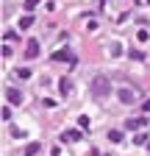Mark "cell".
Masks as SVG:
<instances>
[{
	"mask_svg": "<svg viewBox=\"0 0 150 156\" xmlns=\"http://www.w3.org/2000/svg\"><path fill=\"white\" fill-rule=\"evenodd\" d=\"M134 142H136V145H145V142H147V134H136Z\"/></svg>",
	"mask_w": 150,
	"mask_h": 156,
	"instance_id": "cell-16",
	"label": "cell"
},
{
	"mask_svg": "<svg viewBox=\"0 0 150 156\" xmlns=\"http://www.w3.org/2000/svg\"><path fill=\"white\" fill-rule=\"evenodd\" d=\"M0 112H3V120L9 123V120H11V106H3V109H0Z\"/></svg>",
	"mask_w": 150,
	"mask_h": 156,
	"instance_id": "cell-13",
	"label": "cell"
},
{
	"mask_svg": "<svg viewBox=\"0 0 150 156\" xmlns=\"http://www.w3.org/2000/svg\"><path fill=\"white\" fill-rule=\"evenodd\" d=\"M50 58H53V62H70V64H75V56H72V50H67V48H59Z\"/></svg>",
	"mask_w": 150,
	"mask_h": 156,
	"instance_id": "cell-2",
	"label": "cell"
},
{
	"mask_svg": "<svg viewBox=\"0 0 150 156\" xmlns=\"http://www.w3.org/2000/svg\"><path fill=\"white\" fill-rule=\"evenodd\" d=\"M89 89H92V95H95V98H106V95L111 92V81H108L106 75H97L95 81H92Z\"/></svg>",
	"mask_w": 150,
	"mask_h": 156,
	"instance_id": "cell-1",
	"label": "cell"
},
{
	"mask_svg": "<svg viewBox=\"0 0 150 156\" xmlns=\"http://www.w3.org/2000/svg\"><path fill=\"white\" fill-rule=\"evenodd\" d=\"M39 151H42V145H39V142H28V148H25V156H36Z\"/></svg>",
	"mask_w": 150,
	"mask_h": 156,
	"instance_id": "cell-8",
	"label": "cell"
},
{
	"mask_svg": "<svg viewBox=\"0 0 150 156\" xmlns=\"http://www.w3.org/2000/svg\"><path fill=\"white\" fill-rule=\"evenodd\" d=\"M25 56L28 58H36V56H39V42H36V39H28V42H25Z\"/></svg>",
	"mask_w": 150,
	"mask_h": 156,
	"instance_id": "cell-5",
	"label": "cell"
},
{
	"mask_svg": "<svg viewBox=\"0 0 150 156\" xmlns=\"http://www.w3.org/2000/svg\"><path fill=\"white\" fill-rule=\"evenodd\" d=\"M36 3L39 0H25V9H36Z\"/></svg>",
	"mask_w": 150,
	"mask_h": 156,
	"instance_id": "cell-17",
	"label": "cell"
},
{
	"mask_svg": "<svg viewBox=\"0 0 150 156\" xmlns=\"http://www.w3.org/2000/svg\"><path fill=\"white\" fill-rule=\"evenodd\" d=\"M78 126H81V128H89V117H86V114L78 117Z\"/></svg>",
	"mask_w": 150,
	"mask_h": 156,
	"instance_id": "cell-14",
	"label": "cell"
},
{
	"mask_svg": "<svg viewBox=\"0 0 150 156\" xmlns=\"http://www.w3.org/2000/svg\"><path fill=\"white\" fill-rule=\"evenodd\" d=\"M145 112H150V101H145Z\"/></svg>",
	"mask_w": 150,
	"mask_h": 156,
	"instance_id": "cell-18",
	"label": "cell"
},
{
	"mask_svg": "<svg viewBox=\"0 0 150 156\" xmlns=\"http://www.w3.org/2000/svg\"><path fill=\"white\" fill-rule=\"evenodd\" d=\"M122 53V48H120V42H114V45H111V56H120Z\"/></svg>",
	"mask_w": 150,
	"mask_h": 156,
	"instance_id": "cell-15",
	"label": "cell"
},
{
	"mask_svg": "<svg viewBox=\"0 0 150 156\" xmlns=\"http://www.w3.org/2000/svg\"><path fill=\"white\" fill-rule=\"evenodd\" d=\"M117 95H120V101H122V103H136V98H139L136 89H120Z\"/></svg>",
	"mask_w": 150,
	"mask_h": 156,
	"instance_id": "cell-4",
	"label": "cell"
},
{
	"mask_svg": "<svg viewBox=\"0 0 150 156\" xmlns=\"http://www.w3.org/2000/svg\"><path fill=\"white\" fill-rule=\"evenodd\" d=\"M31 25H33V17H31V14H22V17H20V28L25 31V28H31Z\"/></svg>",
	"mask_w": 150,
	"mask_h": 156,
	"instance_id": "cell-9",
	"label": "cell"
},
{
	"mask_svg": "<svg viewBox=\"0 0 150 156\" xmlns=\"http://www.w3.org/2000/svg\"><path fill=\"white\" fill-rule=\"evenodd\" d=\"M108 140L111 142H122V131H108Z\"/></svg>",
	"mask_w": 150,
	"mask_h": 156,
	"instance_id": "cell-11",
	"label": "cell"
},
{
	"mask_svg": "<svg viewBox=\"0 0 150 156\" xmlns=\"http://www.w3.org/2000/svg\"><path fill=\"white\" fill-rule=\"evenodd\" d=\"M17 75L25 81V78H31V70H28V67H20V70H17Z\"/></svg>",
	"mask_w": 150,
	"mask_h": 156,
	"instance_id": "cell-12",
	"label": "cell"
},
{
	"mask_svg": "<svg viewBox=\"0 0 150 156\" xmlns=\"http://www.w3.org/2000/svg\"><path fill=\"white\" fill-rule=\"evenodd\" d=\"M6 101H9L11 106H20V103H22V92L14 89V87H9V89H6Z\"/></svg>",
	"mask_w": 150,
	"mask_h": 156,
	"instance_id": "cell-3",
	"label": "cell"
},
{
	"mask_svg": "<svg viewBox=\"0 0 150 156\" xmlns=\"http://www.w3.org/2000/svg\"><path fill=\"white\" fill-rule=\"evenodd\" d=\"M78 140H81V131H75V128H70V131L61 134V142H78Z\"/></svg>",
	"mask_w": 150,
	"mask_h": 156,
	"instance_id": "cell-6",
	"label": "cell"
},
{
	"mask_svg": "<svg viewBox=\"0 0 150 156\" xmlns=\"http://www.w3.org/2000/svg\"><path fill=\"white\" fill-rule=\"evenodd\" d=\"M142 126H145L142 117H128V120H125V128H131V131H134V128H142Z\"/></svg>",
	"mask_w": 150,
	"mask_h": 156,
	"instance_id": "cell-7",
	"label": "cell"
},
{
	"mask_svg": "<svg viewBox=\"0 0 150 156\" xmlns=\"http://www.w3.org/2000/svg\"><path fill=\"white\" fill-rule=\"evenodd\" d=\"M59 89H61V95H70V89H72V84L67 81V78H61V81H59Z\"/></svg>",
	"mask_w": 150,
	"mask_h": 156,
	"instance_id": "cell-10",
	"label": "cell"
}]
</instances>
